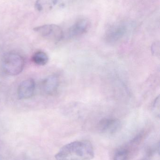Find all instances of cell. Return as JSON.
<instances>
[{"label":"cell","mask_w":160,"mask_h":160,"mask_svg":"<svg viewBox=\"0 0 160 160\" xmlns=\"http://www.w3.org/2000/svg\"><path fill=\"white\" fill-rule=\"evenodd\" d=\"M91 27V22L87 18L79 19L68 30L67 36L69 38H75L84 34Z\"/></svg>","instance_id":"5b68a950"},{"label":"cell","mask_w":160,"mask_h":160,"mask_svg":"<svg viewBox=\"0 0 160 160\" xmlns=\"http://www.w3.org/2000/svg\"><path fill=\"white\" fill-rule=\"evenodd\" d=\"M35 7L38 11H40L42 10V5L40 3L39 0L36 2L35 4Z\"/></svg>","instance_id":"4fadbf2b"},{"label":"cell","mask_w":160,"mask_h":160,"mask_svg":"<svg viewBox=\"0 0 160 160\" xmlns=\"http://www.w3.org/2000/svg\"><path fill=\"white\" fill-rule=\"evenodd\" d=\"M25 65V61L22 56L16 52H10L6 54L2 60V67L8 75L17 76L20 74Z\"/></svg>","instance_id":"3957f363"},{"label":"cell","mask_w":160,"mask_h":160,"mask_svg":"<svg viewBox=\"0 0 160 160\" xmlns=\"http://www.w3.org/2000/svg\"><path fill=\"white\" fill-rule=\"evenodd\" d=\"M151 51L152 53L154 55H159L160 54V44L159 42H156L153 43L151 47Z\"/></svg>","instance_id":"7c38bea8"},{"label":"cell","mask_w":160,"mask_h":160,"mask_svg":"<svg viewBox=\"0 0 160 160\" xmlns=\"http://www.w3.org/2000/svg\"><path fill=\"white\" fill-rule=\"evenodd\" d=\"M34 30L42 37L54 42L61 41L65 36L61 27L56 24H45L35 27Z\"/></svg>","instance_id":"277c9868"},{"label":"cell","mask_w":160,"mask_h":160,"mask_svg":"<svg viewBox=\"0 0 160 160\" xmlns=\"http://www.w3.org/2000/svg\"><path fill=\"white\" fill-rule=\"evenodd\" d=\"M98 130L102 133L113 134L117 132L121 128V122L115 118H104L97 124Z\"/></svg>","instance_id":"8992f818"},{"label":"cell","mask_w":160,"mask_h":160,"mask_svg":"<svg viewBox=\"0 0 160 160\" xmlns=\"http://www.w3.org/2000/svg\"><path fill=\"white\" fill-rule=\"evenodd\" d=\"M35 83L33 79H28L22 82L18 89V98L26 99L32 98L34 93Z\"/></svg>","instance_id":"ba28073f"},{"label":"cell","mask_w":160,"mask_h":160,"mask_svg":"<svg viewBox=\"0 0 160 160\" xmlns=\"http://www.w3.org/2000/svg\"><path fill=\"white\" fill-rule=\"evenodd\" d=\"M126 31V27L123 24L113 25L107 30L105 34V39L108 43H116L124 37Z\"/></svg>","instance_id":"52a82bcc"},{"label":"cell","mask_w":160,"mask_h":160,"mask_svg":"<svg viewBox=\"0 0 160 160\" xmlns=\"http://www.w3.org/2000/svg\"><path fill=\"white\" fill-rule=\"evenodd\" d=\"M148 133L147 130L142 131L134 138L115 151L113 160H130L137 153Z\"/></svg>","instance_id":"7a4b0ae2"},{"label":"cell","mask_w":160,"mask_h":160,"mask_svg":"<svg viewBox=\"0 0 160 160\" xmlns=\"http://www.w3.org/2000/svg\"><path fill=\"white\" fill-rule=\"evenodd\" d=\"M32 61L35 64L39 66H44L49 62V56L47 53L41 51L37 52L32 56Z\"/></svg>","instance_id":"30bf717a"},{"label":"cell","mask_w":160,"mask_h":160,"mask_svg":"<svg viewBox=\"0 0 160 160\" xmlns=\"http://www.w3.org/2000/svg\"><path fill=\"white\" fill-rule=\"evenodd\" d=\"M95 152L87 140L75 141L64 146L55 156L56 160H91Z\"/></svg>","instance_id":"6da1fadb"},{"label":"cell","mask_w":160,"mask_h":160,"mask_svg":"<svg viewBox=\"0 0 160 160\" xmlns=\"http://www.w3.org/2000/svg\"><path fill=\"white\" fill-rule=\"evenodd\" d=\"M153 111L155 114L159 115L160 113V97L158 96L155 99L153 105Z\"/></svg>","instance_id":"8fae6325"},{"label":"cell","mask_w":160,"mask_h":160,"mask_svg":"<svg viewBox=\"0 0 160 160\" xmlns=\"http://www.w3.org/2000/svg\"><path fill=\"white\" fill-rule=\"evenodd\" d=\"M42 89L48 95H53L58 90L59 86V79L56 75L49 76L42 82Z\"/></svg>","instance_id":"9c48e42d"}]
</instances>
